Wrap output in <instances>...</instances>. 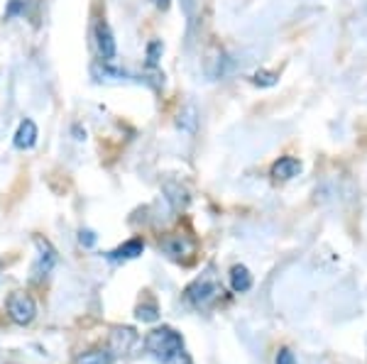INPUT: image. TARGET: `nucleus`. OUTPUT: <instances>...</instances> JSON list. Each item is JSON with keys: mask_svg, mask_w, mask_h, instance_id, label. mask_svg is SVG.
I'll use <instances>...</instances> for the list:
<instances>
[{"mask_svg": "<svg viewBox=\"0 0 367 364\" xmlns=\"http://www.w3.org/2000/svg\"><path fill=\"white\" fill-rule=\"evenodd\" d=\"M135 316H137V321H142V323H154L159 318V311H157V306L152 303H140L137 306V311H135Z\"/></svg>", "mask_w": 367, "mask_h": 364, "instance_id": "14", "label": "nucleus"}, {"mask_svg": "<svg viewBox=\"0 0 367 364\" xmlns=\"http://www.w3.org/2000/svg\"><path fill=\"white\" fill-rule=\"evenodd\" d=\"M145 252V242L142 240H128L125 244H120L118 249H113V252H108L106 254V259H111V261H125V259H137L140 254Z\"/></svg>", "mask_w": 367, "mask_h": 364, "instance_id": "11", "label": "nucleus"}, {"mask_svg": "<svg viewBox=\"0 0 367 364\" xmlns=\"http://www.w3.org/2000/svg\"><path fill=\"white\" fill-rule=\"evenodd\" d=\"M79 242H81L84 247H94V244H96V232L94 230H81V232H79Z\"/></svg>", "mask_w": 367, "mask_h": 364, "instance_id": "18", "label": "nucleus"}, {"mask_svg": "<svg viewBox=\"0 0 367 364\" xmlns=\"http://www.w3.org/2000/svg\"><path fill=\"white\" fill-rule=\"evenodd\" d=\"M299 174H301V162L294 157H282L279 162H274V167H272V179L274 181H289Z\"/></svg>", "mask_w": 367, "mask_h": 364, "instance_id": "9", "label": "nucleus"}, {"mask_svg": "<svg viewBox=\"0 0 367 364\" xmlns=\"http://www.w3.org/2000/svg\"><path fill=\"white\" fill-rule=\"evenodd\" d=\"M5 308H8L10 321L17 323V326H30V323L34 321V316H37V303H34L32 296L25 293V291L10 293Z\"/></svg>", "mask_w": 367, "mask_h": 364, "instance_id": "3", "label": "nucleus"}, {"mask_svg": "<svg viewBox=\"0 0 367 364\" xmlns=\"http://www.w3.org/2000/svg\"><path fill=\"white\" fill-rule=\"evenodd\" d=\"M231 286L235 293H245L252 288V274L248 271V266L243 264H235L231 269Z\"/></svg>", "mask_w": 367, "mask_h": 364, "instance_id": "12", "label": "nucleus"}, {"mask_svg": "<svg viewBox=\"0 0 367 364\" xmlns=\"http://www.w3.org/2000/svg\"><path fill=\"white\" fill-rule=\"evenodd\" d=\"M91 73H94V78L99 83H128V81H133V76H130L128 71L111 66V61H103V64H94V66H91Z\"/></svg>", "mask_w": 367, "mask_h": 364, "instance_id": "7", "label": "nucleus"}, {"mask_svg": "<svg viewBox=\"0 0 367 364\" xmlns=\"http://www.w3.org/2000/svg\"><path fill=\"white\" fill-rule=\"evenodd\" d=\"M145 352L157 360L159 364H191L186 357V347H184V338L174 328H157L147 333L145 338Z\"/></svg>", "mask_w": 367, "mask_h": 364, "instance_id": "1", "label": "nucleus"}, {"mask_svg": "<svg viewBox=\"0 0 367 364\" xmlns=\"http://www.w3.org/2000/svg\"><path fill=\"white\" fill-rule=\"evenodd\" d=\"M154 5H157L159 10H167L169 8V0H154Z\"/></svg>", "mask_w": 367, "mask_h": 364, "instance_id": "20", "label": "nucleus"}, {"mask_svg": "<svg viewBox=\"0 0 367 364\" xmlns=\"http://www.w3.org/2000/svg\"><path fill=\"white\" fill-rule=\"evenodd\" d=\"M37 137H39L37 125H34L32 120H22L20 128H17V132H15L13 145L17 147V150H32V147L37 145Z\"/></svg>", "mask_w": 367, "mask_h": 364, "instance_id": "10", "label": "nucleus"}, {"mask_svg": "<svg viewBox=\"0 0 367 364\" xmlns=\"http://www.w3.org/2000/svg\"><path fill=\"white\" fill-rule=\"evenodd\" d=\"M162 42H159V39H152L150 44H147V66H150V69H154V66L159 64V56H162Z\"/></svg>", "mask_w": 367, "mask_h": 364, "instance_id": "15", "label": "nucleus"}, {"mask_svg": "<svg viewBox=\"0 0 367 364\" xmlns=\"http://www.w3.org/2000/svg\"><path fill=\"white\" fill-rule=\"evenodd\" d=\"M137 343V333L133 328H116L113 330V338H111V355H128L133 350V345Z\"/></svg>", "mask_w": 367, "mask_h": 364, "instance_id": "8", "label": "nucleus"}, {"mask_svg": "<svg viewBox=\"0 0 367 364\" xmlns=\"http://www.w3.org/2000/svg\"><path fill=\"white\" fill-rule=\"evenodd\" d=\"M179 128L186 130V132H193V128H196V110L191 105L184 110V115H179Z\"/></svg>", "mask_w": 367, "mask_h": 364, "instance_id": "16", "label": "nucleus"}, {"mask_svg": "<svg viewBox=\"0 0 367 364\" xmlns=\"http://www.w3.org/2000/svg\"><path fill=\"white\" fill-rule=\"evenodd\" d=\"M34 247H37V259H34V264H32L30 281H42V279L47 276L51 269H54L56 249L51 247L49 240H44V237H39V235L34 237Z\"/></svg>", "mask_w": 367, "mask_h": 364, "instance_id": "4", "label": "nucleus"}, {"mask_svg": "<svg viewBox=\"0 0 367 364\" xmlns=\"http://www.w3.org/2000/svg\"><path fill=\"white\" fill-rule=\"evenodd\" d=\"M250 81L255 86H274L277 83V73H269V71H257L250 76Z\"/></svg>", "mask_w": 367, "mask_h": 364, "instance_id": "17", "label": "nucleus"}, {"mask_svg": "<svg viewBox=\"0 0 367 364\" xmlns=\"http://www.w3.org/2000/svg\"><path fill=\"white\" fill-rule=\"evenodd\" d=\"M94 35H96V47H99L101 59L103 61L116 59L118 47H116V37H113V32H111V25H108L106 20H99V22H96Z\"/></svg>", "mask_w": 367, "mask_h": 364, "instance_id": "5", "label": "nucleus"}, {"mask_svg": "<svg viewBox=\"0 0 367 364\" xmlns=\"http://www.w3.org/2000/svg\"><path fill=\"white\" fill-rule=\"evenodd\" d=\"M184 296H186V301L193 306V308L206 311L223 296V286H221V281L213 276V271H208V274L198 276L196 281L188 284Z\"/></svg>", "mask_w": 367, "mask_h": 364, "instance_id": "2", "label": "nucleus"}, {"mask_svg": "<svg viewBox=\"0 0 367 364\" xmlns=\"http://www.w3.org/2000/svg\"><path fill=\"white\" fill-rule=\"evenodd\" d=\"M159 247H162L164 252H167V257L181 261L184 257L193 254L196 244H193V240H188L186 235H169V237H164V240L159 242Z\"/></svg>", "mask_w": 367, "mask_h": 364, "instance_id": "6", "label": "nucleus"}, {"mask_svg": "<svg viewBox=\"0 0 367 364\" xmlns=\"http://www.w3.org/2000/svg\"><path fill=\"white\" fill-rule=\"evenodd\" d=\"M277 364H296L294 352H289L286 347H284V350H279L277 352Z\"/></svg>", "mask_w": 367, "mask_h": 364, "instance_id": "19", "label": "nucleus"}, {"mask_svg": "<svg viewBox=\"0 0 367 364\" xmlns=\"http://www.w3.org/2000/svg\"><path fill=\"white\" fill-rule=\"evenodd\" d=\"M0 266H3V261H0Z\"/></svg>", "mask_w": 367, "mask_h": 364, "instance_id": "21", "label": "nucleus"}, {"mask_svg": "<svg viewBox=\"0 0 367 364\" xmlns=\"http://www.w3.org/2000/svg\"><path fill=\"white\" fill-rule=\"evenodd\" d=\"M113 362V355L108 347L103 350H91V352H84V355L76 357V364H111Z\"/></svg>", "mask_w": 367, "mask_h": 364, "instance_id": "13", "label": "nucleus"}]
</instances>
